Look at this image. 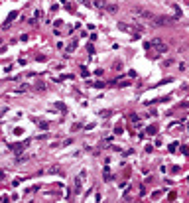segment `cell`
I'll list each match as a JSON object with an SVG mask.
<instances>
[{
    "mask_svg": "<svg viewBox=\"0 0 189 203\" xmlns=\"http://www.w3.org/2000/svg\"><path fill=\"white\" fill-rule=\"evenodd\" d=\"M93 4H95V6H97V8H106V6H108V4H106L105 0H95Z\"/></svg>",
    "mask_w": 189,
    "mask_h": 203,
    "instance_id": "1",
    "label": "cell"
},
{
    "mask_svg": "<svg viewBox=\"0 0 189 203\" xmlns=\"http://www.w3.org/2000/svg\"><path fill=\"white\" fill-rule=\"evenodd\" d=\"M106 12H110V14H114V12H118V8L114 6V4H108V6H106Z\"/></svg>",
    "mask_w": 189,
    "mask_h": 203,
    "instance_id": "2",
    "label": "cell"
}]
</instances>
